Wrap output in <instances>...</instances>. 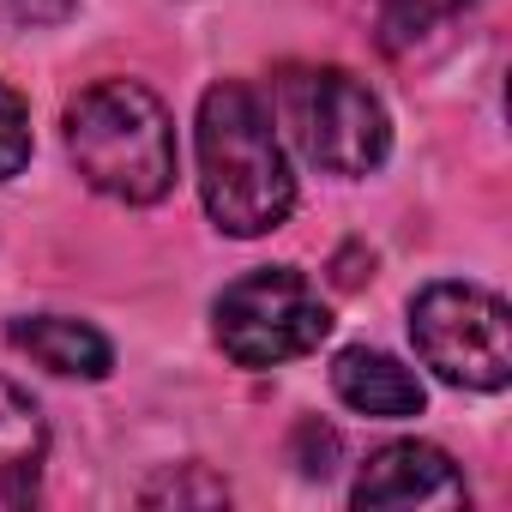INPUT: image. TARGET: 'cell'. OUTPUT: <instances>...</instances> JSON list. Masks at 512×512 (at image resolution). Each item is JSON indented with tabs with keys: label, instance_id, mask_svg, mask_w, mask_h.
<instances>
[{
	"label": "cell",
	"instance_id": "3",
	"mask_svg": "<svg viewBox=\"0 0 512 512\" xmlns=\"http://www.w3.org/2000/svg\"><path fill=\"white\" fill-rule=\"evenodd\" d=\"M217 350L235 368H284L332 332V308L296 266H260L235 278L211 308Z\"/></svg>",
	"mask_w": 512,
	"mask_h": 512
},
{
	"label": "cell",
	"instance_id": "1",
	"mask_svg": "<svg viewBox=\"0 0 512 512\" xmlns=\"http://www.w3.org/2000/svg\"><path fill=\"white\" fill-rule=\"evenodd\" d=\"M199 193L223 235H266L296 205V175L260 91L223 79L199 97Z\"/></svg>",
	"mask_w": 512,
	"mask_h": 512
},
{
	"label": "cell",
	"instance_id": "5",
	"mask_svg": "<svg viewBox=\"0 0 512 512\" xmlns=\"http://www.w3.org/2000/svg\"><path fill=\"white\" fill-rule=\"evenodd\" d=\"M416 356L464 392H500L512 380V320L494 290L476 284H428L410 302Z\"/></svg>",
	"mask_w": 512,
	"mask_h": 512
},
{
	"label": "cell",
	"instance_id": "6",
	"mask_svg": "<svg viewBox=\"0 0 512 512\" xmlns=\"http://www.w3.org/2000/svg\"><path fill=\"white\" fill-rule=\"evenodd\" d=\"M350 500L362 512H452V506L470 500V488H464V470L440 446H428V440H392V446H380L362 464Z\"/></svg>",
	"mask_w": 512,
	"mask_h": 512
},
{
	"label": "cell",
	"instance_id": "2",
	"mask_svg": "<svg viewBox=\"0 0 512 512\" xmlns=\"http://www.w3.org/2000/svg\"><path fill=\"white\" fill-rule=\"evenodd\" d=\"M67 157L103 199L157 205L175 187V121L139 79L85 85L67 103Z\"/></svg>",
	"mask_w": 512,
	"mask_h": 512
},
{
	"label": "cell",
	"instance_id": "11",
	"mask_svg": "<svg viewBox=\"0 0 512 512\" xmlns=\"http://www.w3.org/2000/svg\"><path fill=\"white\" fill-rule=\"evenodd\" d=\"M139 500H145V506H163V500H175V506H217V500H229V488H223L217 476H199V470L187 464L181 476H175V470H169V476H157Z\"/></svg>",
	"mask_w": 512,
	"mask_h": 512
},
{
	"label": "cell",
	"instance_id": "7",
	"mask_svg": "<svg viewBox=\"0 0 512 512\" xmlns=\"http://www.w3.org/2000/svg\"><path fill=\"white\" fill-rule=\"evenodd\" d=\"M43 458H49V422L37 398L13 380H0V512H19L37 500Z\"/></svg>",
	"mask_w": 512,
	"mask_h": 512
},
{
	"label": "cell",
	"instance_id": "9",
	"mask_svg": "<svg viewBox=\"0 0 512 512\" xmlns=\"http://www.w3.org/2000/svg\"><path fill=\"white\" fill-rule=\"evenodd\" d=\"M13 344H19L37 368L67 374V380H103V374L115 368L109 338H103L97 326H85V320H67V314H31V320H19V326H13Z\"/></svg>",
	"mask_w": 512,
	"mask_h": 512
},
{
	"label": "cell",
	"instance_id": "8",
	"mask_svg": "<svg viewBox=\"0 0 512 512\" xmlns=\"http://www.w3.org/2000/svg\"><path fill=\"white\" fill-rule=\"evenodd\" d=\"M332 392L356 410V416H374V422H404L422 410V380L386 356V350H338L332 362Z\"/></svg>",
	"mask_w": 512,
	"mask_h": 512
},
{
	"label": "cell",
	"instance_id": "12",
	"mask_svg": "<svg viewBox=\"0 0 512 512\" xmlns=\"http://www.w3.org/2000/svg\"><path fill=\"white\" fill-rule=\"evenodd\" d=\"M73 13V0H0V25L13 31H43V25H61Z\"/></svg>",
	"mask_w": 512,
	"mask_h": 512
},
{
	"label": "cell",
	"instance_id": "4",
	"mask_svg": "<svg viewBox=\"0 0 512 512\" xmlns=\"http://www.w3.org/2000/svg\"><path fill=\"white\" fill-rule=\"evenodd\" d=\"M284 121L296 133V145L308 151V163H320L326 175H374L392 151V121L380 109V97L344 73V67H302L284 79Z\"/></svg>",
	"mask_w": 512,
	"mask_h": 512
},
{
	"label": "cell",
	"instance_id": "10",
	"mask_svg": "<svg viewBox=\"0 0 512 512\" xmlns=\"http://www.w3.org/2000/svg\"><path fill=\"white\" fill-rule=\"evenodd\" d=\"M25 163H31V109L0 79V181H13Z\"/></svg>",
	"mask_w": 512,
	"mask_h": 512
},
{
	"label": "cell",
	"instance_id": "13",
	"mask_svg": "<svg viewBox=\"0 0 512 512\" xmlns=\"http://www.w3.org/2000/svg\"><path fill=\"white\" fill-rule=\"evenodd\" d=\"M296 446H308V452H296L302 476H332V458H338V434H332V428L302 422V428H296Z\"/></svg>",
	"mask_w": 512,
	"mask_h": 512
}]
</instances>
